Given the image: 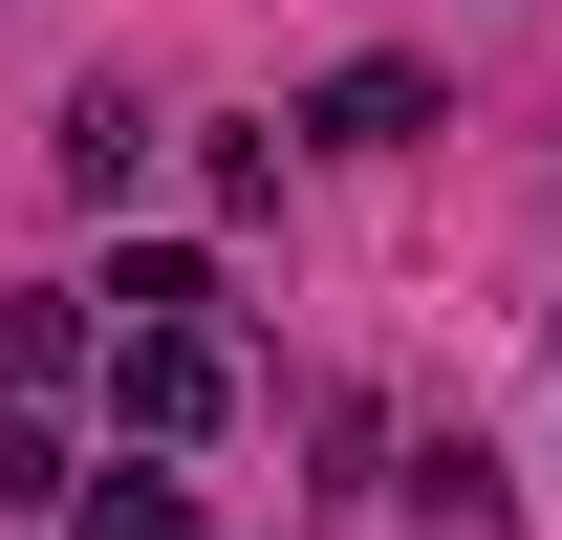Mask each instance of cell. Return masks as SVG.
<instances>
[{
  "mask_svg": "<svg viewBox=\"0 0 562 540\" xmlns=\"http://www.w3.org/2000/svg\"><path fill=\"white\" fill-rule=\"evenodd\" d=\"M109 390H131L151 454H195L216 410H238V346H216V325H109Z\"/></svg>",
  "mask_w": 562,
  "mask_h": 540,
  "instance_id": "obj_1",
  "label": "cell"
},
{
  "mask_svg": "<svg viewBox=\"0 0 562 540\" xmlns=\"http://www.w3.org/2000/svg\"><path fill=\"white\" fill-rule=\"evenodd\" d=\"M87 368H109V303H87V281H44V303H0V390H22V410H66Z\"/></svg>",
  "mask_w": 562,
  "mask_h": 540,
  "instance_id": "obj_2",
  "label": "cell"
},
{
  "mask_svg": "<svg viewBox=\"0 0 562 540\" xmlns=\"http://www.w3.org/2000/svg\"><path fill=\"white\" fill-rule=\"evenodd\" d=\"M303 131H325V151H412V131H432V66H390V44H368V66H325V109H303Z\"/></svg>",
  "mask_w": 562,
  "mask_h": 540,
  "instance_id": "obj_3",
  "label": "cell"
},
{
  "mask_svg": "<svg viewBox=\"0 0 562 540\" xmlns=\"http://www.w3.org/2000/svg\"><path fill=\"white\" fill-rule=\"evenodd\" d=\"M66 540H195V475H173V454L131 432V454H109V475L66 497Z\"/></svg>",
  "mask_w": 562,
  "mask_h": 540,
  "instance_id": "obj_4",
  "label": "cell"
},
{
  "mask_svg": "<svg viewBox=\"0 0 562 540\" xmlns=\"http://www.w3.org/2000/svg\"><path fill=\"white\" fill-rule=\"evenodd\" d=\"M87 303H109V325H216V260H195V238H131Z\"/></svg>",
  "mask_w": 562,
  "mask_h": 540,
  "instance_id": "obj_5",
  "label": "cell"
},
{
  "mask_svg": "<svg viewBox=\"0 0 562 540\" xmlns=\"http://www.w3.org/2000/svg\"><path fill=\"white\" fill-rule=\"evenodd\" d=\"M131 173H151V109H131V87H66V195L109 216V195H131Z\"/></svg>",
  "mask_w": 562,
  "mask_h": 540,
  "instance_id": "obj_6",
  "label": "cell"
},
{
  "mask_svg": "<svg viewBox=\"0 0 562 540\" xmlns=\"http://www.w3.org/2000/svg\"><path fill=\"white\" fill-rule=\"evenodd\" d=\"M66 497H87V454H66V410H22V390H0V519H66Z\"/></svg>",
  "mask_w": 562,
  "mask_h": 540,
  "instance_id": "obj_7",
  "label": "cell"
}]
</instances>
